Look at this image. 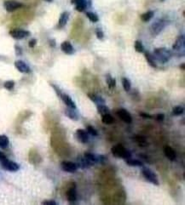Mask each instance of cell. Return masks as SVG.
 I'll return each mask as SVG.
<instances>
[{
  "mask_svg": "<svg viewBox=\"0 0 185 205\" xmlns=\"http://www.w3.org/2000/svg\"><path fill=\"white\" fill-rule=\"evenodd\" d=\"M135 49H136L137 52H139V53L143 52V45L141 41L137 40L135 42Z\"/></svg>",
  "mask_w": 185,
  "mask_h": 205,
  "instance_id": "cell-32",
  "label": "cell"
},
{
  "mask_svg": "<svg viewBox=\"0 0 185 205\" xmlns=\"http://www.w3.org/2000/svg\"><path fill=\"white\" fill-rule=\"evenodd\" d=\"M3 86H4L5 89H7L9 90H11L15 86V83H14V81H7V82L4 83Z\"/></svg>",
  "mask_w": 185,
  "mask_h": 205,
  "instance_id": "cell-35",
  "label": "cell"
},
{
  "mask_svg": "<svg viewBox=\"0 0 185 205\" xmlns=\"http://www.w3.org/2000/svg\"><path fill=\"white\" fill-rule=\"evenodd\" d=\"M162 1H163V0H162Z\"/></svg>",
  "mask_w": 185,
  "mask_h": 205,
  "instance_id": "cell-46",
  "label": "cell"
},
{
  "mask_svg": "<svg viewBox=\"0 0 185 205\" xmlns=\"http://www.w3.org/2000/svg\"><path fill=\"white\" fill-rule=\"evenodd\" d=\"M7 158V157H6V155L3 153V152H0V162H2V161H3V160H5Z\"/></svg>",
  "mask_w": 185,
  "mask_h": 205,
  "instance_id": "cell-41",
  "label": "cell"
},
{
  "mask_svg": "<svg viewBox=\"0 0 185 205\" xmlns=\"http://www.w3.org/2000/svg\"><path fill=\"white\" fill-rule=\"evenodd\" d=\"M67 198L68 200V202L70 203H73L74 201H76L77 199V192H76V186L74 185V183H73V186L71 187H69L67 191Z\"/></svg>",
  "mask_w": 185,
  "mask_h": 205,
  "instance_id": "cell-11",
  "label": "cell"
},
{
  "mask_svg": "<svg viewBox=\"0 0 185 205\" xmlns=\"http://www.w3.org/2000/svg\"><path fill=\"white\" fill-rule=\"evenodd\" d=\"M45 1H47V2H51L52 0H45Z\"/></svg>",
  "mask_w": 185,
  "mask_h": 205,
  "instance_id": "cell-45",
  "label": "cell"
},
{
  "mask_svg": "<svg viewBox=\"0 0 185 205\" xmlns=\"http://www.w3.org/2000/svg\"><path fill=\"white\" fill-rule=\"evenodd\" d=\"M76 10L79 11V12H82L86 8V2L85 0H78L76 2Z\"/></svg>",
  "mask_w": 185,
  "mask_h": 205,
  "instance_id": "cell-23",
  "label": "cell"
},
{
  "mask_svg": "<svg viewBox=\"0 0 185 205\" xmlns=\"http://www.w3.org/2000/svg\"><path fill=\"white\" fill-rule=\"evenodd\" d=\"M9 34L11 35V37H13L15 39H22L27 37V36H29L30 33L25 30H21V29H15L9 32Z\"/></svg>",
  "mask_w": 185,
  "mask_h": 205,
  "instance_id": "cell-10",
  "label": "cell"
},
{
  "mask_svg": "<svg viewBox=\"0 0 185 205\" xmlns=\"http://www.w3.org/2000/svg\"><path fill=\"white\" fill-rule=\"evenodd\" d=\"M140 115H141V117H143V118H152L151 115H149L148 113H144V112H141Z\"/></svg>",
  "mask_w": 185,
  "mask_h": 205,
  "instance_id": "cell-39",
  "label": "cell"
},
{
  "mask_svg": "<svg viewBox=\"0 0 185 205\" xmlns=\"http://www.w3.org/2000/svg\"><path fill=\"white\" fill-rule=\"evenodd\" d=\"M145 57H146V59H147L148 63L152 67H157L156 61H155V59H154V56H153V55H151L149 52H146V53H145Z\"/></svg>",
  "mask_w": 185,
  "mask_h": 205,
  "instance_id": "cell-22",
  "label": "cell"
},
{
  "mask_svg": "<svg viewBox=\"0 0 185 205\" xmlns=\"http://www.w3.org/2000/svg\"><path fill=\"white\" fill-rule=\"evenodd\" d=\"M97 112H98V113H100V114L103 116V115H105V114H107V113H109V109L108 106H104L103 104V105H98V106H97Z\"/></svg>",
  "mask_w": 185,
  "mask_h": 205,
  "instance_id": "cell-27",
  "label": "cell"
},
{
  "mask_svg": "<svg viewBox=\"0 0 185 205\" xmlns=\"http://www.w3.org/2000/svg\"><path fill=\"white\" fill-rule=\"evenodd\" d=\"M185 45V38L184 36L182 35V36H179L177 40L175 41L174 44H173V49L175 50H180L181 49H184Z\"/></svg>",
  "mask_w": 185,
  "mask_h": 205,
  "instance_id": "cell-15",
  "label": "cell"
},
{
  "mask_svg": "<svg viewBox=\"0 0 185 205\" xmlns=\"http://www.w3.org/2000/svg\"><path fill=\"white\" fill-rule=\"evenodd\" d=\"M88 97L93 102L97 104V105H103V104L105 103V100L103 98H102L100 95H95V94H88Z\"/></svg>",
  "mask_w": 185,
  "mask_h": 205,
  "instance_id": "cell-20",
  "label": "cell"
},
{
  "mask_svg": "<svg viewBox=\"0 0 185 205\" xmlns=\"http://www.w3.org/2000/svg\"><path fill=\"white\" fill-rule=\"evenodd\" d=\"M61 49H62V50L64 53H66V54H68V55L73 54L74 51L73 45H72L68 41L63 42V43L61 44Z\"/></svg>",
  "mask_w": 185,
  "mask_h": 205,
  "instance_id": "cell-16",
  "label": "cell"
},
{
  "mask_svg": "<svg viewBox=\"0 0 185 205\" xmlns=\"http://www.w3.org/2000/svg\"><path fill=\"white\" fill-rule=\"evenodd\" d=\"M86 15H87V17L89 18V20H90V21H92V22H97V21H98V20H99L98 16H97V14H95V13L87 12V13H86Z\"/></svg>",
  "mask_w": 185,
  "mask_h": 205,
  "instance_id": "cell-31",
  "label": "cell"
},
{
  "mask_svg": "<svg viewBox=\"0 0 185 205\" xmlns=\"http://www.w3.org/2000/svg\"><path fill=\"white\" fill-rule=\"evenodd\" d=\"M96 33H97V37L99 39H103V37H104V34H103V31H102L101 29H99V28H97V29L96 30Z\"/></svg>",
  "mask_w": 185,
  "mask_h": 205,
  "instance_id": "cell-36",
  "label": "cell"
},
{
  "mask_svg": "<svg viewBox=\"0 0 185 205\" xmlns=\"http://www.w3.org/2000/svg\"><path fill=\"white\" fill-rule=\"evenodd\" d=\"M116 113L119 117V118L122 121H124L125 123H126V124H131V121H132L131 116L126 110L121 108V109H119Z\"/></svg>",
  "mask_w": 185,
  "mask_h": 205,
  "instance_id": "cell-9",
  "label": "cell"
},
{
  "mask_svg": "<svg viewBox=\"0 0 185 205\" xmlns=\"http://www.w3.org/2000/svg\"><path fill=\"white\" fill-rule=\"evenodd\" d=\"M65 114L72 120L74 121H77L78 120L79 117H78V114L77 113V112L75 111L74 108H71V107H68L66 110H65Z\"/></svg>",
  "mask_w": 185,
  "mask_h": 205,
  "instance_id": "cell-18",
  "label": "cell"
},
{
  "mask_svg": "<svg viewBox=\"0 0 185 205\" xmlns=\"http://www.w3.org/2000/svg\"><path fill=\"white\" fill-rule=\"evenodd\" d=\"M102 121H103V123L105 124H111L113 123L114 119H113V118L112 117V115H110L109 113H107V114H105V115H103V117H102Z\"/></svg>",
  "mask_w": 185,
  "mask_h": 205,
  "instance_id": "cell-25",
  "label": "cell"
},
{
  "mask_svg": "<svg viewBox=\"0 0 185 205\" xmlns=\"http://www.w3.org/2000/svg\"><path fill=\"white\" fill-rule=\"evenodd\" d=\"M163 151H164L166 157L170 161H174L176 159V152L173 150V148H172L169 146H165L163 148Z\"/></svg>",
  "mask_w": 185,
  "mask_h": 205,
  "instance_id": "cell-12",
  "label": "cell"
},
{
  "mask_svg": "<svg viewBox=\"0 0 185 205\" xmlns=\"http://www.w3.org/2000/svg\"><path fill=\"white\" fill-rule=\"evenodd\" d=\"M44 205H56V202H55V201H53V200H46V201H44L43 203H42Z\"/></svg>",
  "mask_w": 185,
  "mask_h": 205,
  "instance_id": "cell-37",
  "label": "cell"
},
{
  "mask_svg": "<svg viewBox=\"0 0 185 205\" xmlns=\"http://www.w3.org/2000/svg\"><path fill=\"white\" fill-rule=\"evenodd\" d=\"M68 18H69V14L68 12H64L60 16V19H59V23H58V27L60 28L66 26L68 21Z\"/></svg>",
  "mask_w": 185,
  "mask_h": 205,
  "instance_id": "cell-19",
  "label": "cell"
},
{
  "mask_svg": "<svg viewBox=\"0 0 185 205\" xmlns=\"http://www.w3.org/2000/svg\"><path fill=\"white\" fill-rule=\"evenodd\" d=\"M0 163H1L2 167H3L4 170H6L8 171L15 172V171H17L20 169V166H19L16 163H15V162H13V161H11V160H9L8 158H6L5 160L2 161V162H0Z\"/></svg>",
  "mask_w": 185,
  "mask_h": 205,
  "instance_id": "cell-5",
  "label": "cell"
},
{
  "mask_svg": "<svg viewBox=\"0 0 185 205\" xmlns=\"http://www.w3.org/2000/svg\"><path fill=\"white\" fill-rule=\"evenodd\" d=\"M9 139L6 136H0V148H6L9 145Z\"/></svg>",
  "mask_w": 185,
  "mask_h": 205,
  "instance_id": "cell-26",
  "label": "cell"
},
{
  "mask_svg": "<svg viewBox=\"0 0 185 205\" xmlns=\"http://www.w3.org/2000/svg\"><path fill=\"white\" fill-rule=\"evenodd\" d=\"M142 173H143V175L144 176V178L148 180L149 182H151L152 184L155 185V186H159V180L157 178V175L151 170L150 169H148V168H143V170H142Z\"/></svg>",
  "mask_w": 185,
  "mask_h": 205,
  "instance_id": "cell-3",
  "label": "cell"
},
{
  "mask_svg": "<svg viewBox=\"0 0 185 205\" xmlns=\"http://www.w3.org/2000/svg\"><path fill=\"white\" fill-rule=\"evenodd\" d=\"M153 53H154V56H155L156 60H158L160 62H162V63H166V62L169 61V60L172 58L171 51L165 48L156 49Z\"/></svg>",
  "mask_w": 185,
  "mask_h": 205,
  "instance_id": "cell-2",
  "label": "cell"
},
{
  "mask_svg": "<svg viewBox=\"0 0 185 205\" xmlns=\"http://www.w3.org/2000/svg\"><path fill=\"white\" fill-rule=\"evenodd\" d=\"M153 16V11H148V12H146L144 14H143L141 15V19L143 21L146 22V21H148L149 20H151Z\"/></svg>",
  "mask_w": 185,
  "mask_h": 205,
  "instance_id": "cell-28",
  "label": "cell"
},
{
  "mask_svg": "<svg viewBox=\"0 0 185 205\" xmlns=\"http://www.w3.org/2000/svg\"><path fill=\"white\" fill-rule=\"evenodd\" d=\"M122 85H123V88L125 91H129L131 89V82L128 78L126 77H123L122 78Z\"/></svg>",
  "mask_w": 185,
  "mask_h": 205,
  "instance_id": "cell-30",
  "label": "cell"
},
{
  "mask_svg": "<svg viewBox=\"0 0 185 205\" xmlns=\"http://www.w3.org/2000/svg\"><path fill=\"white\" fill-rule=\"evenodd\" d=\"M84 156L86 159H88L93 164H95L96 163L103 164L107 160V158L103 155H97V154H94L90 152H85Z\"/></svg>",
  "mask_w": 185,
  "mask_h": 205,
  "instance_id": "cell-4",
  "label": "cell"
},
{
  "mask_svg": "<svg viewBox=\"0 0 185 205\" xmlns=\"http://www.w3.org/2000/svg\"><path fill=\"white\" fill-rule=\"evenodd\" d=\"M165 25L166 23L163 20H157V21H155L151 26V28H150L151 33L153 35H157L158 33H160L165 27Z\"/></svg>",
  "mask_w": 185,
  "mask_h": 205,
  "instance_id": "cell-6",
  "label": "cell"
},
{
  "mask_svg": "<svg viewBox=\"0 0 185 205\" xmlns=\"http://www.w3.org/2000/svg\"><path fill=\"white\" fill-rule=\"evenodd\" d=\"M76 136L77 139L81 142V143H86L89 140L88 136V132H86L84 130H77L76 131Z\"/></svg>",
  "mask_w": 185,
  "mask_h": 205,
  "instance_id": "cell-13",
  "label": "cell"
},
{
  "mask_svg": "<svg viewBox=\"0 0 185 205\" xmlns=\"http://www.w3.org/2000/svg\"><path fill=\"white\" fill-rule=\"evenodd\" d=\"M106 80H107V83H108V85H109V87L110 89H113V88L115 87V85H116V80H115V78H113V77H112L111 76H110V74H108V75H107Z\"/></svg>",
  "mask_w": 185,
  "mask_h": 205,
  "instance_id": "cell-29",
  "label": "cell"
},
{
  "mask_svg": "<svg viewBox=\"0 0 185 205\" xmlns=\"http://www.w3.org/2000/svg\"><path fill=\"white\" fill-rule=\"evenodd\" d=\"M15 67L17 68V70L21 72H23V73H28L30 71V68L25 63L23 62L22 61H16L15 62Z\"/></svg>",
  "mask_w": 185,
  "mask_h": 205,
  "instance_id": "cell-14",
  "label": "cell"
},
{
  "mask_svg": "<svg viewBox=\"0 0 185 205\" xmlns=\"http://www.w3.org/2000/svg\"><path fill=\"white\" fill-rule=\"evenodd\" d=\"M60 97L62 98V100L63 101V102L67 105L68 107H71V108L76 109V105H75V103H74V101L70 98V96H69L68 95H67V94H62Z\"/></svg>",
  "mask_w": 185,
  "mask_h": 205,
  "instance_id": "cell-17",
  "label": "cell"
},
{
  "mask_svg": "<svg viewBox=\"0 0 185 205\" xmlns=\"http://www.w3.org/2000/svg\"><path fill=\"white\" fill-rule=\"evenodd\" d=\"M112 153L115 158H124V159H127L130 158L131 157V152L126 150L122 145H116L114 146H113L111 149Z\"/></svg>",
  "mask_w": 185,
  "mask_h": 205,
  "instance_id": "cell-1",
  "label": "cell"
},
{
  "mask_svg": "<svg viewBox=\"0 0 185 205\" xmlns=\"http://www.w3.org/2000/svg\"><path fill=\"white\" fill-rule=\"evenodd\" d=\"M36 43H37L36 39H32V40H30V42H29V46H30L31 48H33V47L35 46Z\"/></svg>",
  "mask_w": 185,
  "mask_h": 205,
  "instance_id": "cell-40",
  "label": "cell"
},
{
  "mask_svg": "<svg viewBox=\"0 0 185 205\" xmlns=\"http://www.w3.org/2000/svg\"><path fill=\"white\" fill-rule=\"evenodd\" d=\"M184 107H182V106H175V107L173 108L172 112H173L174 115L179 116V115H181V114L184 113Z\"/></svg>",
  "mask_w": 185,
  "mask_h": 205,
  "instance_id": "cell-33",
  "label": "cell"
},
{
  "mask_svg": "<svg viewBox=\"0 0 185 205\" xmlns=\"http://www.w3.org/2000/svg\"><path fill=\"white\" fill-rule=\"evenodd\" d=\"M21 7H22V4L19 2H16V1L9 0V1L4 2V8L8 12H13V11H15V9H17Z\"/></svg>",
  "mask_w": 185,
  "mask_h": 205,
  "instance_id": "cell-7",
  "label": "cell"
},
{
  "mask_svg": "<svg viewBox=\"0 0 185 205\" xmlns=\"http://www.w3.org/2000/svg\"><path fill=\"white\" fill-rule=\"evenodd\" d=\"M135 140L141 146H148V143L147 142L146 138L144 136H135Z\"/></svg>",
  "mask_w": 185,
  "mask_h": 205,
  "instance_id": "cell-24",
  "label": "cell"
},
{
  "mask_svg": "<svg viewBox=\"0 0 185 205\" xmlns=\"http://www.w3.org/2000/svg\"><path fill=\"white\" fill-rule=\"evenodd\" d=\"M78 0H71V2H72V3H76V2H77Z\"/></svg>",
  "mask_w": 185,
  "mask_h": 205,
  "instance_id": "cell-44",
  "label": "cell"
},
{
  "mask_svg": "<svg viewBox=\"0 0 185 205\" xmlns=\"http://www.w3.org/2000/svg\"><path fill=\"white\" fill-rule=\"evenodd\" d=\"M87 132H88L90 135H91L92 136H97L98 135V133H97V131L95 130V128L92 127V126H90V125L87 126Z\"/></svg>",
  "mask_w": 185,
  "mask_h": 205,
  "instance_id": "cell-34",
  "label": "cell"
},
{
  "mask_svg": "<svg viewBox=\"0 0 185 205\" xmlns=\"http://www.w3.org/2000/svg\"><path fill=\"white\" fill-rule=\"evenodd\" d=\"M164 118H165V115L162 114V113H159L155 116V118L157 121H163L164 120Z\"/></svg>",
  "mask_w": 185,
  "mask_h": 205,
  "instance_id": "cell-38",
  "label": "cell"
},
{
  "mask_svg": "<svg viewBox=\"0 0 185 205\" xmlns=\"http://www.w3.org/2000/svg\"><path fill=\"white\" fill-rule=\"evenodd\" d=\"M180 68H182L183 70H184V63H183V64L180 66Z\"/></svg>",
  "mask_w": 185,
  "mask_h": 205,
  "instance_id": "cell-43",
  "label": "cell"
},
{
  "mask_svg": "<svg viewBox=\"0 0 185 205\" xmlns=\"http://www.w3.org/2000/svg\"><path fill=\"white\" fill-rule=\"evenodd\" d=\"M61 168L62 170L65 172H68V173H74L76 172L78 166L76 164L69 162V161H63L61 164Z\"/></svg>",
  "mask_w": 185,
  "mask_h": 205,
  "instance_id": "cell-8",
  "label": "cell"
},
{
  "mask_svg": "<svg viewBox=\"0 0 185 205\" xmlns=\"http://www.w3.org/2000/svg\"><path fill=\"white\" fill-rule=\"evenodd\" d=\"M50 44H51L52 46H55V42H54V40H50Z\"/></svg>",
  "mask_w": 185,
  "mask_h": 205,
  "instance_id": "cell-42",
  "label": "cell"
},
{
  "mask_svg": "<svg viewBox=\"0 0 185 205\" xmlns=\"http://www.w3.org/2000/svg\"><path fill=\"white\" fill-rule=\"evenodd\" d=\"M125 163L127 165L129 166H132V167H140L143 166V163L137 159H132V158H127L125 159Z\"/></svg>",
  "mask_w": 185,
  "mask_h": 205,
  "instance_id": "cell-21",
  "label": "cell"
}]
</instances>
